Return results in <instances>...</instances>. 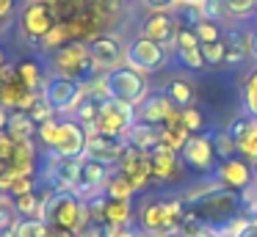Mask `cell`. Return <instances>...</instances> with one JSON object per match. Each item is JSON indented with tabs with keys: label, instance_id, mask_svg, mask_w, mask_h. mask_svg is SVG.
Returning <instances> with one entry per match:
<instances>
[{
	"label": "cell",
	"instance_id": "obj_49",
	"mask_svg": "<svg viewBox=\"0 0 257 237\" xmlns=\"http://www.w3.org/2000/svg\"><path fill=\"white\" fill-rule=\"evenodd\" d=\"M205 3V0H177V6H199Z\"/></svg>",
	"mask_w": 257,
	"mask_h": 237
},
{
	"label": "cell",
	"instance_id": "obj_20",
	"mask_svg": "<svg viewBox=\"0 0 257 237\" xmlns=\"http://www.w3.org/2000/svg\"><path fill=\"white\" fill-rule=\"evenodd\" d=\"M39 163H42V154H39L36 141H17L12 157L6 160V168L14 171L17 176H36Z\"/></svg>",
	"mask_w": 257,
	"mask_h": 237
},
{
	"label": "cell",
	"instance_id": "obj_18",
	"mask_svg": "<svg viewBox=\"0 0 257 237\" xmlns=\"http://www.w3.org/2000/svg\"><path fill=\"white\" fill-rule=\"evenodd\" d=\"M177 20L172 11H150L144 20L139 22V36H147L158 44H166L169 50L174 47V36H177Z\"/></svg>",
	"mask_w": 257,
	"mask_h": 237
},
{
	"label": "cell",
	"instance_id": "obj_32",
	"mask_svg": "<svg viewBox=\"0 0 257 237\" xmlns=\"http://www.w3.org/2000/svg\"><path fill=\"white\" fill-rule=\"evenodd\" d=\"M50 223L42 218H17L14 223V237H47Z\"/></svg>",
	"mask_w": 257,
	"mask_h": 237
},
{
	"label": "cell",
	"instance_id": "obj_10",
	"mask_svg": "<svg viewBox=\"0 0 257 237\" xmlns=\"http://www.w3.org/2000/svg\"><path fill=\"white\" fill-rule=\"evenodd\" d=\"M108 88H111V97L124 99V102L136 105V108H139V105L152 94L150 77L139 75V72L130 69L127 64L119 66V69H113L111 75H108Z\"/></svg>",
	"mask_w": 257,
	"mask_h": 237
},
{
	"label": "cell",
	"instance_id": "obj_35",
	"mask_svg": "<svg viewBox=\"0 0 257 237\" xmlns=\"http://www.w3.org/2000/svg\"><path fill=\"white\" fill-rule=\"evenodd\" d=\"M243 97H240V105H243V110H246V116H254L257 113V66L246 75V80H243Z\"/></svg>",
	"mask_w": 257,
	"mask_h": 237
},
{
	"label": "cell",
	"instance_id": "obj_4",
	"mask_svg": "<svg viewBox=\"0 0 257 237\" xmlns=\"http://www.w3.org/2000/svg\"><path fill=\"white\" fill-rule=\"evenodd\" d=\"M45 220L56 229H67V231H75L78 234L80 229H86L91 220V209H89V201L80 198L75 190H56L53 201L47 204V215Z\"/></svg>",
	"mask_w": 257,
	"mask_h": 237
},
{
	"label": "cell",
	"instance_id": "obj_42",
	"mask_svg": "<svg viewBox=\"0 0 257 237\" xmlns=\"http://www.w3.org/2000/svg\"><path fill=\"white\" fill-rule=\"evenodd\" d=\"M20 9V3L17 0H0V25L6 28L9 22H12V17H14V11Z\"/></svg>",
	"mask_w": 257,
	"mask_h": 237
},
{
	"label": "cell",
	"instance_id": "obj_52",
	"mask_svg": "<svg viewBox=\"0 0 257 237\" xmlns=\"http://www.w3.org/2000/svg\"><path fill=\"white\" fill-rule=\"evenodd\" d=\"M210 237H213V234H210Z\"/></svg>",
	"mask_w": 257,
	"mask_h": 237
},
{
	"label": "cell",
	"instance_id": "obj_14",
	"mask_svg": "<svg viewBox=\"0 0 257 237\" xmlns=\"http://www.w3.org/2000/svg\"><path fill=\"white\" fill-rule=\"evenodd\" d=\"M150 160H152V182L155 185H172V182L183 179L185 163L180 157V152H172L169 146L158 143L155 149H150Z\"/></svg>",
	"mask_w": 257,
	"mask_h": 237
},
{
	"label": "cell",
	"instance_id": "obj_7",
	"mask_svg": "<svg viewBox=\"0 0 257 237\" xmlns=\"http://www.w3.org/2000/svg\"><path fill=\"white\" fill-rule=\"evenodd\" d=\"M124 64H127L130 69H136L139 75L150 77V75H155V72L166 69L169 47L152 42V39H147V36H136V39H130L127 47H124Z\"/></svg>",
	"mask_w": 257,
	"mask_h": 237
},
{
	"label": "cell",
	"instance_id": "obj_26",
	"mask_svg": "<svg viewBox=\"0 0 257 237\" xmlns=\"http://www.w3.org/2000/svg\"><path fill=\"white\" fill-rule=\"evenodd\" d=\"M6 132L14 141H36V121L28 116V110H12Z\"/></svg>",
	"mask_w": 257,
	"mask_h": 237
},
{
	"label": "cell",
	"instance_id": "obj_5",
	"mask_svg": "<svg viewBox=\"0 0 257 237\" xmlns=\"http://www.w3.org/2000/svg\"><path fill=\"white\" fill-rule=\"evenodd\" d=\"M45 66L50 75H58V77H69V80H89L94 75L91 69V53H89V44L86 42H67L64 47H58L56 53L45 55Z\"/></svg>",
	"mask_w": 257,
	"mask_h": 237
},
{
	"label": "cell",
	"instance_id": "obj_31",
	"mask_svg": "<svg viewBox=\"0 0 257 237\" xmlns=\"http://www.w3.org/2000/svg\"><path fill=\"white\" fill-rule=\"evenodd\" d=\"M191 130L185 124H174V127H161V143L169 146L172 152H183V146L188 143Z\"/></svg>",
	"mask_w": 257,
	"mask_h": 237
},
{
	"label": "cell",
	"instance_id": "obj_24",
	"mask_svg": "<svg viewBox=\"0 0 257 237\" xmlns=\"http://www.w3.org/2000/svg\"><path fill=\"white\" fill-rule=\"evenodd\" d=\"M133 220H136V204L133 201H116V198H108V204H105V226L119 229V226H133Z\"/></svg>",
	"mask_w": 257,
	"mask_h": 237
},
{
	"label": "cell",
	"instance_id": "obj_22",
	"mask_svg": "<svg viewBox=\"0 0 257 237\" xmlns=\"http://www.w3.org/2000/svg\"><path fill=\"white\" fill-rule=\"evenodd\" d=\"M17 75L31 91H42V86L47 80V66L42 58H23L17 61Z\"/></svg>",
	"mask_w": 257,
	"mask_h": 237
},
{
	"label": "cell",
	"instance_id": "obj_51",
	"mask_svg": "<svg viewBox=\"0 0 257 237\" xmlns=\"http://www.w3.org/2000/svg\"><path fill=\"white\" fill-rule=\"evenodd\" d=\"M0 105H3V91H0Z\"/></svg>",
	"mask_w": 257,
	"mask_h": 237
},
{
	"label": "cell",
	"instance_id": "obj_34",
	"mask_svg": "<svg viewBox=\"0 0 257 237\" xmlns=\"http://www.w3.org/2000/svg\"><path fill=\"white\" fill-rule=\"evenodd\" d=\"M194 33H196V39H199L202 44H207V42H218V39H224L227 31H224V25L218 20H207L205 17V20H199L194 25Z\"/></svg>",
	"mask_w": 257,
	"mask_h": 237
},
{
	"label": "cell",
	"instance_id": "obj_44",
	"mask_svg": "<svg viewBox=\"0 0 257 237\" xmlns=\"http://www.w3.org/2000/svg\"><path fill=\"white\" fill-rule=\"evenodd\" d=\"M14 146H17V141H14V138L9 135L6 130H3V132H0V154H3V160H9V157H12Z\"/></svg>",
	"mask_w": 257,
	"mask_h": 237
},
{
	"label": "cell",
	"instance_id": "obj_41",
	"mask_svg": "<svg viewBox=\"0 0 257 237\" xmlns=\"http://www.w3.org/2000/svg\"><path fill=\"white\" fill-rule=\"evenodd\" d=\"M139 6L147 11H174L177 0H139Z\"/></svg>",
	"mask_w": 257,
	"mask_h": 237
},
{
	"label": "cell",
	"instance_id": "obj_50",
	"mask_svg": "<svg viewBox=\"0 0 257 237\" xmlns=\"http://www.w3.org/2000/svg\"><path fill=\"white\" fill-rule=\"evenodd\" d=\"M6 168V160H3V154H0V171Z\"/></svg>",
	"mask_w": 257,
	"mask_h": 237
},
{
	"label": "cell",
	"instance_id": "obj_39",
	"mask_svg": "<svg viewBox=\"0 0 257 237\" xmlns=\"http://www.w3.org/2000/svg\"><path fill=\"white\" fill-rule=\"evenodd\" d=\"M180 110H183V124L191 130V135H194V132H205L207 130L205 113H202L196 105H191V108H180Z\"/></svg>",
	"mask_w": 257,
	"mask_h": 237
},
{
	"label": "cell",
	"instance_id": "obj_12",
	"mask_svg": "<svg viewBox=\"0 0 257 237\" xmlns=\"http://www.w3.org/2000/svg\"><path fill=\"white\" fill-rule=\"evenodd\" d=\"M116 171L136 187V193H144V190H150V187L155 185V182H152V160H150V152L136 149V146H130V143H127V149H124L122 160H119Z\"/></svg>",
	"mask_w": 257,
	"mask_h": 237
},
{
	"label": "cell",
	"instance_id": "obj_13",
	"mask_svg": "<svg viewBox=\"0 0 257 237\" xmlns=\"http://www.w3.org/2000/svg\"><path fill=\"white\" fill-rule=\"evenodd\" d=\"M86 143H89V130L75 119H58V135L53 143V152L61 157H83Z\"/></svg>",
	"mask_w": 257,
	"mask_h": 237
},
{
	"label": "cell",
	"instance_id": "obj_46",
	"mask_svg": "<svg viewBox=\"0 0 257 237\" xmlns=\"http://www.w3.org/2000/svg\"><path fill=\"white\" fill-rule=\"evenodd\" d=\"M9 116H12V110L9 108H3V105H0V132L6 130L9 127Z\"/></svg>",
	"mask_w": 257,
	"mask_h": 237
},
{
	"label": "cell",
	"instance_id": "obj_15",
	"mask_svg": "<svg viewBox=\"0 0 257 237\" xmlns=\"http://www.w3.org/2000/svg\"><path fill=\"white\" fill-rule=\"evenodd\" d=\"M213 174L218 176V182H221L224 187H229V190H246V187L251 185V182H257V168L249 163V160H243L240 154H235V157H227V160H218L216 171Z\"/></svg>",
	"mask_w": 257,
	"mask_h": 237
},
{
	"label": "cell",
	"instance_id": "obj_1",
	"mask_svg": "<svg viewBox=\"0 0 257 237\" xmlns=\"http://www.w3.org/2000/svg\"><path fill=\"white\" fill-rule=\"evenodd\" d=\"M188 215L180 193H152L136 207V226L144 237H174Z\"/></svg>",
	"mask_w": 257,
	"mask_h": 237
},
{
	"label": "cell",
	"instance_id": "obj_36",
	"mask_svg": "<svg viewBox=\"0 0 257 237\" xmlns=\"http://www.w3.org/2000/svg\"><path fill=\"white\" fill-rule=\"evenodd\" d=\"M97 110H100V99H89V97H86L83 102H80V108L75 110L69 119L80 121L86 130H91V127H94V119H97Z\"/></svg>",
	"mask_w": 257,
	"mask_h": 237
},
{
	"label": "cell",
	"instance_id": "obj_17",
	"mask_svg": "<svg viewBox=\"0 0 257 237\" xmlns=\"http://www.w3.org/2000/svg\"><path fill=\"white\" fill-rule=\"evenodd\" d=\"M124 149H127V141H124V138H111V135H100V132H89V143H86L83 157L97 160V163H102V165L116 171Z\"/></svg>",
	"mask_w": 257,
	"mask_h": 237
},
{
	"label": "cell",
	"instance_id": "obj_30",
	"mask_svg": "<svg viewBox=\"0 0 257 237\" xmlns=\"http://www.w3.org/2000/svg\"><path fill=\"white\" fill-rule=\"evenodd\" d=\"M105 196L108 198H116V201H133V198H136V187L130 185L119 171H113L111 179H108V185H105Z\"/></svg>",
	"mask_w": 257,
	"mask_h": 237
},
{
	"label": "cell",
	"instance_id": "obj_33",
	"mask_svg": "<svg viewBox=\"0 0 257 237\" xmlns=\"http://www.w3.org/2000/svg\"><path fill=\"white\" fill-rule=\"evenodd\" d=\"M210 135H213V146H216L218 160H227V157H235V154H238L235 138H232V132H229L227 127H221V130H210Z\"/></svg>",
	"mask_w": 257,
	"mask_h": 237
},
{
	"label": "cell",
	"instance_id": "obj_8",
	"mask_svg": "<svg viewBox=\"0 0 257 237\" xmlns=\"http://www.w3.org/2000/svg\"><path fill=\"white\" fill-rule=\"evenodd\" d=\"M42 97L53 105V110L61 116H72L75 110L80 108V102L86 99L83 88H80L78 80H69V77H58V75H50L47 72V80L42 86Z\"/></svg>",
	"mask_w": 257,
	"mask_h": 237
},
{
	"label": "cell",
	"instance_id": "obj_37",
	"mask_svg": "<svg viewBox=\"0 0 257 237\" xmlns=\"http://www.w3.org/2000/svg\"><path fill=\"white\" fill-rule=\"evenodd\" d=\"M56 135H58V119H50V121L36 124V141H39V146L45 149V152H53Z\"/></svg>",
	"mask_w": 257,
	"mask_h": 237
},
{
	"label": "cell",
	"instance_id": "obj_29",
	"mask_svg": "<svg viewBox=\"0 0 257 237\" xmlns=\"http://www.w3.org/2000/svg\"><path fill=\"white\" fill-rule=\"evenodd\" d=\"M174 58L183 69H191V72H202L207 66L205 55H202V44H196V47H174Z\"/></svg>",
	"mask_w": 257,
	"mask_h": 237
},
{
	"label": "cell",
	"instance_id": "obj_45",
	"mask_svg": "<svg viewBox=\"0 0 257 237\" xmlns=\"http://www.w3.org/2000/svg\"><path fill=\"white\" fill-rule=\"evenodd\" d=\"M12 66V61H9V55H6V50L0 47V80H3V75H6V69Z\"/></svg>",
	"mask_w": 257,
	"mask_h": 237
},
{
	"label": "cell",
	"instance_id": "obj_27",
	"mask_svg": "<svg viewBox=\"0 0 257 237\" xmlns=\"http://www.w3.org/2000/svg\"><path fill=\"white\" fill-rule=\"evenodd\" d=\"M224 20L229 22H249L257 17V0H221Z\"/></svg>",
	"mask_w": 257,
	"mask_h": 237
},
{
	"label": "cell",
	"instance_id": "obj_9",
	"mask_svg": "<svg viewBox=\"0 0 257 237\" xmlns=\"http://www.w3.org/2000/svg\"><path fill=\"white\" fill-rule=\"evenodd\" d=\"M180 157H183L185 168L194 171V174H199V176L213 174V171H216V165H218V154H216V146H213L210 130L194 132V135L188 138V143L183 146Z\"/></svg>",
	"mask_w": 257,
	"mask_h": 237
},
{
	"label": "cell",
	"instance_id": "obj_16",
	"mask_svg": "<svg viewBox=\"0 0 257 237\" xmlns=\"http://www.w3.org/2000/svg\"><path fill=\"white\" fill-rule=\"evenodd\" d=\"M0 91H3V108H9V110H28L31 105L36 102V97H39V91H31V88L20 80L17 64H12L6 69V75L0 80Z\"/></svg>",
	"mask_w": 257,
	"mask_h": 237
},
{
	"label": "cell",
	"instance_id": "obj_38",
	"mask_svg": "<svg viewBox=\"0 0 257 237\" xmlns=\"http://www.w3.org/2000/svg\"><path fill=\"white\" fill-rule=\"evenodd\" d=\"M202 55H205L207 66H221L224 58H227V39H218V42L202 44Z\"/></svg>",
	"mask_w": 257,
	"mask_h": 237
},
{
	"label": "cell",
	"instance_id": "obj_47",
	"mask_svg": "<svg viewBox=\"0 0 257 237\" xmlns=\"http://www.w3.org/2000/svg\"><path fill=\"white\" fill-rule=\"evenodd\" d=\"M47 237H75V231H67V229H56V226H50Z\"/></svg>",
	"mask_w": 257,
	"mask_h": 237
},
{
	"label": "cell",
	"instance_id": "obj_43",
	"mask_svg": "<svg viewBox=\"0 0 257 237\" xmlns=\"http://www.w3.org/2000/svg\"><path fill=\"white\" fill-rule=\"evenodd\" d=\"M108 237H144V234H141L139 226H119V229L108 226Z\"/></svg>",
	"mask_w": 257,
	"mask_h": 237
},
{
	"label": "cell",
	"instance_id": "obj_48",
	"mask_svg": "<svg viewBox=\"0 0 257 237\" xmlns=\"http://www.w3.org/2000/svg\"><path fill=\"white\" fill-rule=\"evenodd\" d=\"M251 61H257V25H254V39H251Z\"/></svg>",
	"mask_w": 257,
	"mask_h": 237
},
{
	"label": "cell",
	"instance_id": "obj_3",
	"mask_svg": "<svg viewBox=\"0 0 257 237\" xmlns=\"http://www.w3.org/2000/svg\"><path fill=\"white\" fill-rule=\"evenodd\" d=\"M188 212L213 234V231L221 229L227 220H232L235 215H240V193L229 190V187H218L216 193L194 201L188 207Z\"/></svg>",
	"mask_w": 257,
	"mask_h": 237
},
{
	"label": "cell",
	"instance_id": "obj_28",
	"mask_svg": "<svg viewBox=\"0 0 257 237\" xmlns=\"http://www.w3.org/2000/svg\"><path fill=\"white\" fill-rule=\"evenodd\" d=\"M14 212H17V218H42L45 220V209H42V201H39V187L14 196Z\"/></svg>",
	"mask_w": 257,
	"mask_h": 237
},
{
	"label": "cell",
	"instance_id": "obj_21",
	"mask_svg": "<svg viewBox=\"0 0 257 237\" xmlns=\"http://www.w3.org/2000/svg\"><path fill=\"white\" fill-rule=\"evenodd\" d=\"M174 110V102L166 97V91H152L144 102L136 108V121H144L152 127H163L166 116Z\"/></svg>",
	"mask_w": 257,
	"mask_h": 237
},
{
	"label": "cell",
	"instance_id": "obj_23",
	"mask_svg": "<svg viewBox=\"0 0 257 237\" xmlns=\"http://www.w3.org/2000/svg\"><path fill=\"white\" fill-rule=\"evenodd\" d=\"M124 141L130 143V146L136 149H144V152H150V149H155L158 143H161V127H152V124H144V121H136L133 127H130L127 138Z\"/></svg>",
	"mask_w": 257,
	"mask_h": 237
},
{
	"label": "cell",
	"instance_id": "obj_6",
	"mask_svg": "<svg viewBox=\"0 0 257 237\" xmlns=\"http://www.w3.org/2000/svg\"><path fill=\"white\" fill-rule=\"evenodd\" d=\"M133 124H136V105L116 97H108L100 102L94 127L89 132H100V135H111V138H127Z\"/></svg>",
	"mask_w": 257,
	"mask_h": 237
},
{
	"label": "cell",
	"instance_id": "obj_40",
	"mask_svg": "<svg viewBox=\"0 0 257 237\" xmlns=\"http://www.w3.org/2000/svg\"><path fill=\"white\" fill-rule=\"evenodd\" d=\"M28 116L36 121V124H42V121H50V119H56V110H53V105L47 102V99L42 97V94H39V97H36V102L28 108Z\"/></svg>",
	"mask_w": 257,
	"mask_h": 237
},
{
	"label": "cell",
	"instance_id": "obj_11",
	"mask_svg": "<svg viewBox=\"0 0 257 237\" xmlns=\"http://www.w3.org/2000/svg\"><path fill=\"white\" fill-rule=\"evenodd\" d=\"M89 53L94 75H111L113 69L124 66V44L116 33H102L94 42H89Z\"/></svg>",
	"mask_w": 257,
	"mask_h": 237
},
{
	"label": "cell",
	"instance_id": "obj_2",
	"mask_svg": "<svg viewBox=\"0 0 257 237\" xmlns=\"http://www.w3.org/2000/svg\"><path fill=\"white\" fill-rule=\"evenodd\" d=\"M58 22H61V17L50 0H23L17 9V33L31 47H39V42Z\"/></svg>",
	"mask_w": 257,
	"mask_h": 237
},
{
	"label": "cell",
	"instance_id": "obj_19",
	"mask_svg": "<svg viewBox=\"0 0 257 237\" xmlns=\"http://www.w3.org/2000/svg\"><path fill=\"white\" fill-rule=\"evenodd\" d=\"M227 130L232 132V138H235L238 154L243 160H249V163L257 168V119H251V116H240V119H235Z\"/></svg>",
	"mask_w": 257,
	"mask_h": 237
},
{
	"label": "cell",
	"instance_id": "obj_25",
	"mask_svg": "<svg viewBox=\"0 0 257 237\" xmlns=\"http://www.w3.org/2000/svg\"><path fill=\"white\" fill-rule=\"evenodd\" d=\"M163 91H166V97L174 102V108H191V105H196V88L191 86V80H185V77H172V80L163 86Z\"/></svg>",
	"mask_w": 257,
	"mask_h": 237
}]
</instances>
